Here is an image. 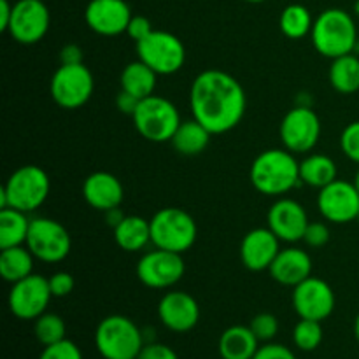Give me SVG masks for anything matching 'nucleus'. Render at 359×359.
<instances>
[{
  "label": "nucleus",
  "mask_w": 359,
  "mask_h": 359,
  "mask_svg": "<svg viewBox=\"0 0 359 359\" xmlns=\"http://www.w3.org/2000/svg\"><path fill=\"white\" fill-rule=\"evenodd\" d=\"M244 2H249V4H262V2H266V0H244Z\"/></svg>",
  "instance_id": "nucleus-48"
},
{
  "label": "nucleus",
  "mask_w": 359,
  "mask_h": 359,
  "mask_svg": "<svg viewBox=\"0 0 359 359\" xmlns=\"http://www.w3.org/2000/svg\"><path fill=\"white\" fill-rule=\"evenodd\" d=\"M330 230L325 223H309L304 233V242L311 248H323L328 244Z\"/></svg>",
  "instance_id": "nucleus-38"
},
{
  "label": "nucleus",
  "mask_w": 359,
  "mask_h": 359,
  "mask_svg": "<svg viewBox=\"0 0 359 359\" xmlns=\"http://www.w3.org/2000/svg\"><path fill=\"white\" fill-rule=\"evenodd\" d=\"M330 84L342 95H353L359 91V58L353 53L332 60L330 67Z\"/></svg>",
  "instance_id": "nucleus-29"
},
{
  "label": "nucleus",
  "mask_w": 359,
  "mask_h": 359,
  "mask_svg": "<svg viewBox=\"0 0 359 359\" xmlns=\"http://www.w3.org/2000/svg\"><path fill=\"white\" fill-rule=\"evenodd\" d=\"M153 30L154 28H153V23L149 21V18L132 16L128 28H126V34H128V37L132 39V41L139 42L142 41V39H146Z\"/></svg>",
  "instance_id": "nucleus-40"
},
{
  "label": "nucleus",
  "mask_w": 359,
  "mask_h": 359,
  "mask_svg": "<svg viewBox=\"0 0 359 359\" xmlns=\"http://www.w3.org/2000/svg\"><path fill=\"white\" fill-rule=\"evenodd\" d=\"M210 137H212V133L202 123L193 118L188 121H181L170 142L174 149L182 156H196L207 149Z\"/></svg>",
  "instance_id": "nucleus-24"
},
{
  "label": "nucleus",
  "mask_w": 359,
  "mask_h": 359,
  "mask_svg": "<svg viewBox=\"0 0 359 359\" xmlns=\"http://www.w3.org/2000/svg\"><path fill=\"white\" fill-rule=\"evenodd\" d=\"M49 287H51V293L53 297L56 298H63V297H69L70 293L74 291V277L70 276L69 272H56L49 277Z\"/></svg>",
  "instance_id": "nucleus-37"
},
{
  "label": "nucleus",
  "mask_w": 359,
  "mask_h": 359,
  "mask_svg": "<svg viewBox=\"0 0 359 359\" xmlns=\"http://www.w3.org/2000/svg\"><path fill=\"white\" fill-rule=\"evenodd\" d=\"M114 241L126 252H139L151 242V223L140 216H125L114 228Z\"/></svg>",
  "instance_id": "nucleus-25"
},
{
  "label": "nucleus",
  "mask_w": 359,
  "mask_h": 359,
  "mask_svg": "<svg viewBox=\"0 0 359 359\" xmlns=\"http://www.w3.org/2000/svg\"><path fill=\"white\" fill-rule=\"evenodd\" d=\"M259 349V340L249 326H230L217 342L221 359H252Z\"/></svg>",
  "instance_id": "nucleus-23"
},
{
  "label": "nucleus",
  "mask_w": 359,
  "mask_h": 359,
  "mask_svg": "<svg viewBox=\"0 0 359 359\" xmlns=\"http://www.w3.org/2000/svg\"><path fill=\"white\" fill-rule=\"evenodd\" d=\"M30 221L27 212L16 209H0V249L27 244Z\"/></svg>",
  "instance_id": "nucleus-30"
},
{
  "label": "nucleus",
  "mask_w": 359,
  "mask_h": 359,
  "mask_svg": "<svg viewBox=\"0 0 359 359\" xmlns=\"http://www.w3.org/2000/svg\"><path fill=\"white\" fill-rule=\"evenodd\" d=\"M95 346L104 359H137L146 346L139 326L126 316H107L95 330Z\"/></svg>",
  "instance_id": "nucleus-5"
},
{
  "label": "nucleus",
  "mask_w": 359,
  "mask_h": 359,
  "mask_svg": "<svg viewBox=\"0 0 359 359\" xmlns=\"http://www.w3.org/2000/svg\"><path fill=\"white\" fill-rule=\"evenodd\" d=\"M269 272L276 283L294 287L312 276V259L304 249H280Z\"/></svg>",
  "instance_id": "nucleus-22"
},
{
  "label": "nucleus",
  "mask_w": 359,
  "mask_h": 359,
  "mask_svg": "<svg viewBox=\"0 0 359 359\" xmlns=\"http://www.w3.org/2000/svg\"><path fill=\"white\" fill-rule=\"evenodd\" d=\"M35 256L27 245L0 249V273L4 280L14 284L34 273Z\"/></svg>",
  "instance_id": "nucleus-27"
},
{
  "label": "nucleus",
  "mask_w": 359,
  "mask_h": 359,
  "mask_svg": "<svg viewBox=\"0 0 359 359\" xmlns=\"http://www.w3.org/2000/svg\"><path fill=\"white\" fill-rule=\"evenodd\" d=\"M356 11H358V14H359V0H358V4H356Z\"/></svg>",
  "instance_id": "nucleus-49"
},
{
  "label": "nucleus",
  "mask_w": 359,
  "mask_h": 359,
  "mask_svg": "<svg viewBox=\"0 0 359 359\" xmlns=\"http://www.w3.org/2000/svg\"><path fill=\"white\" fill-rule=\"evenodd\" d=\"M356 221H358V224H359V214H358V219Z\"/></svg>",
  "instance_id": "nucleus-50"
},
{
  "label": "nucleus",
  "mask_w": 359,
  "mask_h": 359,
  "mask_svg": "<svg viewBox=\"0 0 359 359\" xmlns=\"http://www.w3.org/2000/svg\"><path fill=\"white\" fill-rule=\"evenodd\" d=\"M339 168L337 163L326 154H311L300 163V182L312 188H325L337 181Z\"/></svg>",
  "instance_id": "nucleus-28"
},
{
  "label": "nucleus",
  "mask_w": 359,
  "mask_h": 359,
  "mask_svg": "<svg viewBox=\"0 0 359 359\" xmlns=\"http://www.w3.org/2000/svg\"><path fill=\"white\" fill-rule=\"evenodd\" d=\"M279 27L280 32L287 39L298 41V39H304L311 34L312 27H314V20H312L311 11L305 6H302V4H290L280 13Z\"/></svg>",
  "instance_id": "nucleus-31"
},
{
  "label": "nucleus",
  "mask_w": 359,
  "mask_h": 359,
  "mask_svg": "<svg viewBox=\"0 0 359 359\" xmlns=\"http://www.w3.org/2000/svg\"><path fill=\"white\" fill-rule=\"evenodd\" d=\"M123 219H125V214H123V210L119 209V207H114V209H111L105 212V221H107L109 226L116 228Z\"/></svg>",
  "instance_id": "nucleus-45"
},
{
  "label": "nucleus",
  "mask_w": 359,
  "mask_h": 359,
  "mask_svg": "<svg viewBox=\"0 0 359 359\" xmlns=\"http://www.w3.org/2000/svg\"><path fill=\"white\" fill-rule=\"evenodd\" d=\"M13 18V4L9 0H0V30L7 32Z\"/></svg>",
  "instance_id": "nucleus-44"
},
{
  "label": "nucleus",
  "mask_w": 359,
  "mask_h": 359,
  "mask_svg": "<svg viewBox=\"0 0 359 359\" xmlns=\"http://www.w3.org/2000/svg\"><path fill=\"white\" fill-rule=\"evenodd\" d=\"M39 359H83V353L72 340H62L58 344L44 347Z\"/></svg>",
  "instance_id": "nucleus-36"
},
{
  "label": "nucleus",
  "mask_w": 359,
  "mask_h": 359,
  "mask_svg": "<svg viewBox=\"0 0 359 359\" xmlns=\"http://www.w3.org/2000/svg\"><path fill=\"white\" fill-rule=\"evenodd\" d=\"M151 244L158 249L184 255L193 248L198 235L195 219L179 207L160 209L149 219Z\"/></svg>",
  "instance_id": "nucleus-6"
},
{
  "label": "nucleus",
  "mask_w": 359,
  "mask_h": 359,
  "mask_svg": "<svg viewBox=\"0 0 359 359\" xmlns=\"http://www.w3.org/2000/svg\"><path fill=\"white\" fill-rule=\"evenodd\" d=\"M140 62L158 76H172L184 67L186 48L177 35L165 30H153L146 39L135 42Z\"/></svg>",
  "instance_id": "nucleus-8"
},
{
  "label": "nucleus",
  "mask_w": 359,
  "mask_h": 359,
  "mask_svg": "<svg viewBox=\"0 0 359 359\" xmlns=\"http://www.w3.org/2000/svg\"><path fill=\"white\" fill-rule=\"evenodd\" d=\"M132 119L140 137L154 144L170 142L175 130L181 125L177 107L168 98L158 95L142 98Z\"/></svg>",
  "instance_id": "nucleus-7"
},
{
  "label": "nucleus",
  "mask_w": 359,
  "mask_h": 359,
  "mask_svg": "<svg viewBox=\"0 0 359 359\" xmlns=\"http://www.w3.org/2000/svg\"><path fill=\"white\" fill-rule=\"evenodd\" d=\"M158 318L170 332H191L200 321L198 302L184 291H168L158 304Z\"/></svg>",
  "instance_id": "nucleus-18"
},
{
  "label": "nucleus",
  "mask_w": 359,
  "mask_h": 359,
  "mask_svg": "<svg viewBox=\"0 0 359 359\" xmlns=\"http://www.w3.org/2000/svg\"><path fill=\"white\" fill-rule=\"evenodd\" d=\"M293 309L300 319L323 323L335 311V293L328 283L311 276L294 286Z\"/></svg>",
  "instance_id": "nucleus-16"
},
{
  "label": "nucleus",
  "mask_w": 359,
  "mask_h": 359,
  "mask_svg": "<svg viewBox=\"0 0 359 359\" xmlns=\"http://www.w3.org/2000/svg\"><path fill=\"white\" fill-rule=\"evenodd\" d=\"M156 81H158V74L154 72L151 67H147L146 63L140 62V60H135V62L128 63V65L123 69L121 77H119L121 90L135 95V97L140 98V100L154 95Z\"/></svg>",
  "instance_id": "nucleus-26"
},
{
  "label": "nucleus",
  "mask_w": 359,
  "mask_h": 359,
  "mask_svg": "<svg viewBox=\"0 0 359 359\" xmlns=\"http://www.w3.org/2000/svg\"><path fill=\"white\" fill-rule=\"evenodd\" d=\"M354 335H356V339H358V342H359V312H358V316H356V321H354Z\"/></svg>",
  "instance_id": "nucleus-46"
},
{
  "label": "nucleus",
  "mask_w": 359,
  "mask_h": 359,
  "mask_svg": "<svg viewBox=\"0 0 359 359\" xmlns=\"http://www.w3.org/2000/svg\"><path fill=\"white\" fill-rule=\"evenodd\" d=\"M340 147L351 161L359 165V121H353L344 128L340 135Z\"/></svg>",
  "instance_id": "nucleus-35"
},
{
  "label": "nucleus",
  "mask_w": 359,
  "mask_h": 359,
  "mask_svg": "<svg viewBox=\"0 0 359 359\" xmlns=\"http://www.w3.org/2000/svg\"><path fill=\"white\" fill-rule=\"evenodd\" d=\"M189 107L196 121L212 135L226 133L242 121L248 98L242 84L223 70H203L189 90Z\"/></svg>",
  "instance_id": "nucleus-1"
},
{
  "label": "nucleus",
  "mask_w": 359,
  "mask_h": 359,
  "mask_svg": "<svg viewBox=\"0 0 359 359\" xmlns=\"http://www.w3.org/2000/svg\"><path fill=\"white\" fill-rule=\"evenodd\" d=\"M312 44L326 58L354 53L358 48V28L353 16L344 9H326L314 20L311 32Z\"/></svg>",
  "instance_id": "nucleus-3"
},
{
  "label": "nucleus",
  "mask_w": 359,
  "mask_h": 359,
  "mask_svg": "<svg viewBox=\"0 0 359 359\" xmlns=\"http://www.w3.org/2000/svg\"><path fill=\"white\" fill-rule=\"evenodd\" d=\"M280 241L277 235L266 228H255L248 231L241 244V259L244 266L251 272L269 270L273 259L280 251Z\"/></svg>",
  "instance_id": "nucleus-20"
},
{
  "label": "nucleus",
  "mask_w": 359,
  "mask_h": 359,
  "mask_svg": "<svg viewBox=\"0 0 359 359\" xmlns=\"http://www.w3.org/2000/svg\"><path fill=\"white\" fill-rule=\"evenodd\" d=\"M60 63L62 65H79V63H84L83 49L77 44L63 46L62 51H60Z\"/></svg>",
  "instance_id": "nucleus-42"
},
{
  "label": "nucleus",
  "mask_w": 359,
  "mask_h": 359,
  "mask_svg": "<svg viewBox=\"0 0 359 359\" xmlns=\"http://www.w3.org/2000/svg\"><path fill=\"white\" fill-rule=\"evenodd\" d=\"M354 186H356L358 191H359V168H358V172H356V177H354Z\"/></svg>",
  "instance_id": "nucleus-47"
},
{
  "label": "nucleus",
  "mask_w": 359,
  "mask_h": 359,
  "mask_svg": "<svg viewBox=\"0 0 359 359\" xmlns=\"http://www.w3.org/2000/svg\"><path fill=\"white\" fill-rule=\"evenodd\" d=\"M53 293L46 277L32 273L13 284L9 291V311L21 321H35L41 318L51 302Z\"/></svg>",
  "instance_id": "nucleus-12"
},
{
  "label": "nucleus",
  "mask_w": 359,
  "mask_h": 359,
  "mask_svg": "<svg viewBox=\"0 0 359 359\" xmlns=\"http://www.w3.org/2000/svg\"><path fill=\"white\" fill-rule=\"evenodd\" d=\"M249 328L252 330V333L256 335V339L259 342H270V340L276 339L277 332H279V321L273 314L270 312H262V314L255 316L249 323Z\"/></svg>",
  "instance_id": "nucleus-34"
},
{
  "label": "nucleus",
  "mask_w": 359,
  "mask_h": 359,
  "mask_svg": "<svg viewBox=\"0 0 359 359\" xmlns=\"http://www.w3.org/2000/svg\"><path fill=\"white\" fill-rule=\"evenodd\" d=\"M34 333H35V339H37V342L41 344V346L48 347V346H53V344H58L62 342V340H65V333H67L65 321H63L60 316L44 312L41 318L35 319Z\"/></svg>",
  "instance_id": "nucleus-32"
},
{
  "label": "nucleus",
  "mask_w": 359,
  "mask_h": 359,
  "mask_svg": "<svg viewBox=\"0 0 359 359\" xmlns=\"http://www.w3.org/2000/svg\"><path fill=\"white\" fill-rule=\"evenodd\" d=\"M269 228L277 235L280 242L304 241V233L309 226V217L304 205L297 200L280 198L270 207Z\"/></svg>",
  "instance_id": "nucleus-19"
},
{
  "label": "nucleus",
  "mask_w": 359,
  "mask_h": 359,
  "mask_svg": "<svg viewBox=\"0 0 359 359\" xmlns=\"http://www.w3.org/2000/svg\"><path fill=\"white\" fill-rule=\"evenodd\" d=\"M186 265L182 255L154 248L137 263V277L151 290H168L184 277Z\"/></svg>",
  "instance_id": "nucleus-13"
},
{
  "label": "nucleus",
  "mask_w": 359,
  "mask_h": 359,
  "mask_svg": "<svg viewBox=\"0 0 359 359\" xmlns=\"http://www.w3.org/2000/svg\"><path fill=\"white\" fill-rule=\"evenodd\" d=\"M280 140L293 154L309 153L321 137V119L309 105H297L280 121Z\"/></svg>",
  "instance_id": "nucleus-11"
},
{
  "label": "nucleus",
  "mask_w": 359,
  "mask_h": 359,
  "mask_svg": "<svg viewBox=\"0 0 359 359\" xmlns=\"http://www.w3.org/2000/svg\"><path fill=\"white\" fill-rule=\"evenodd\" d=\"M51 182L49 175L37 165H23L16 168L0 191L2 209H16L21 212H34L48 200Z\"/></svg>",
  "instance_id": "nucleus-4"
},
{
  "label": "nucleus",
  "mask_w": 359,
  "mask_h": 359,
  "mask_svg": "<svg viewBox=\"0 0 359 359\" xmlns=\"http://www.w3.org/2000/svg\"><path fill=\"white\" fill-rule=\"evenodd\" d=\"M252 359H297L293 351L286 346H280V344H272L266 342L265 346H262L258 349V353L255 354Z\"/></svg>",
  "instance_id": "nucleus-39"
},
{
  "label": "nucleus",
  "mask_w": 359,
  "mask_h": 359,
  "mask_svg": "<svg viewBox=\"0 0 359 359\" xmlns=\"http://www.w3.org/2000/svg\"><path fill=\"white\" fill-rule=\"evenodd\" d=\"M137 359H179L177 353L165 344H147L142 347Z\"/></svg>",
  "instance_id": "nucleus-41"
},
{
  "label": "nucleus",
  "mask_w": 359,
  "mask_h": 359,
  "mask_svg": "<svg viewBox=\"0 0 359 359\" xmlns=\"http://www.w3.org/2000/svg\"><path fill=\"white\" fill-rule=\"evenodd\" d=\"M293 342L300 351L311 353L316 351L323 342V326L319 321L300 319L293 330Z\"/></svg>",
  "instance_id": "nucleus-33"
},
{
  "label": "nucleus",
  "mask_w": 359,
  "mask_h": 359,
  "mask_svg": "<svg viewBox=\"0 0 359 359\" xmlns=\"http://www.w3.org/2000/svg\"><path fill=\"white\" fill-rule=\"evenodd\" d=\"M83 196L91 209L107 212L121 205L125 189L121 181L111 172H93L84 179Z\"/></svg>",
  "instance_id": "nucleus-21"
},
{
  "label": "nucleus",
  "mask_w": 359,
  "mask_h": 359,
  "mask_svg": "<svg viewBox=\"0 0 359 359\" xmlns=\"http://www.w3.org/2000/svg\"><path fill=\"white\" fill-rule=\"evenodd\" d=\"M251 184L262 195L280 196L300 182V163L287 149H266L251 165Z\"/></svg>",
  "instance_id": "nucleus-2"
},
{
  "label": "nucleus",
  "mask_w": 359,
  "mask_h": 359,
  "mask_svg": "<svg viewBox=\"0 0 359 359\" xmlns=\"http://www.w3.org/2000/svg\"><path fill=\"white\" fill-rule=\"evenodd\" d=\"M318 209L326 221L346 224L358 219L359 191L354 182L337 179L332 184L319 189Z\"/></svg>",
  "instance_id": "nucleus-15"
},
{
  "label": "nucleus",
  "mask_w": 359,
  "mask_h": 359,
  "mask_svg": "<svg viewBox=\"0 0 359 359\" xmlns=\"http://www.w3.org/2000/svg\"><path fill=\"white\" fill-rule=\"evenodd\" d=\"M139 102L140 98H137L135 95L128 93V91L125 90L119 91L118 97H116V105H118L119 112H123V114L126 116H133V112L139 107Z\"/></svg>",
  "instance_id": "nucleus-43"
},
{
  "label": "nucleus",
  "mask_w": 359,
  "mask_h": 359,
  "mask_svg": "<svg viewBox=\"0 0 359 359\" xmlns=\"http://www.w3.org/2000/svg\"><path fill=\"white\" fill-rule=\"evenodd\" d=\"M49 23L51 16L46 0H18L13 4V18L7 34L20 44L32 46L46 37Z\"/></svg>",
  "instance_id": "nucleus-14"
},
{
  "label": "nucleus",
  "mask_w": 359,
  "mask_h": 359,
  "mask_svg": "<svg viewBox=\"0 0 359 359\" xmlns=\"http://www.w3.org/2000/svg\"><path fill=\"white\" fill-rule=\"evenodd\" d=\"M27 245L35 256L44 263L63 262L70 255L72 238L62 223L49 217H34L30 221Z\"/></svg>",
  "instance_id": "nucleus-10"
},
{
  "label": "nucleus",
  "mask_w": 359,
  "mask_h": 359,
  "mask_svg": "<svg viewBox=\"0 0 359 359\" xmlns=\"http://www.w3.org/2000/svg\"><path fill=\"white\" fill-rule=\"evenodd\" d=\"M95 90L93 74L84 63L60 65L49 83L53 102L67 111H74L86 104Z\"/></svg>",
  "instance_id": "nucleus-9"
},
{
  "label": "nucleus",
  "mask_w": 359,
  "mask_h": 359,
  "mask_svg": "<svg viewBox=\"0 0 359 359\" xmlns=\"http://www.w3.org/2000/svg\"><path fill=\"white\" fill-rule=\"evenodd\" d=\"M132 16V9L125 0H90L84 9L88 27L104 37L126 34Z\"/></svg>",
  "instance_id": "nucleus-17"
}]
</instances>
